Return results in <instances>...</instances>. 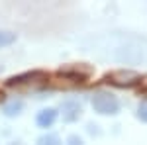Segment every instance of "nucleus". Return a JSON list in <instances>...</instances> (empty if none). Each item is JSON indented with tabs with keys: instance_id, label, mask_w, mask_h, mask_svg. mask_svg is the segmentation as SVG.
Wrapping results in <instances>:
<instances>
[{
	"instance_id": "423d86ee",
	"label": "nucleus",
	"mask_w": 147,
	"mask_h": 145,
	"mask_svg": "<svg viewBox=\"0 0 147 145\" xmlns=\"http://www.w3.org/2000/svg\"><path fill=\"white\" fill-rule=\"evenodd\" d=\"M24 110V102L22 100H10L4 104V108H2V112H4V116H8V118H14V116H18V114H22Z\"/></svg>"
},
{
	"instance_id": "39448f33",
	"label": "nucleus",
	"mask_w": 147,
	"mask_h": 145,
	"mask_svg": "<svg viewBox=\"0 0 147 145\" xmlns=\"http://www.w3.org/2000/svg\"><path fill=\"white\" fill-rule=\"evenodd\" d=\"M43 73L41 71H30V73H24V75H18V77H12L8 78V86H14V84H26V82H32L35 78H41Z\"/></svg>"
},
{
	"instance_id": "20e7f679",
	"label": "nucleus",
	"mask_w": 147,
	"mask_h": 145,
	"mask_svg": "<svg viewBox=\"0 0 147 145\" xmlns=\"http://www.w3.org/2000/svg\"><path fill=\"white\" fill-rule=\"evenodd\" d=\"M57 116H59V112H57L55 108H43V110L37 114L35 122H37V125H39V127L47 129V127H51V125L55 123Z\"/></svg>"
},
{
	"instance_id": "f257e3e1",
	"label": "nucleus",
	"mask_w": 147,
	"mask_h": 145,
	"mask_svg": "<svg viewBox=\"0 0 147 145\" xmlns=\"http://www.w3.org/2000/svg\"><path fill=\"white\" fill-rule=\"evenodd\" d=\"M92 108H94V112H98L102 116H116L120 112V100L114 96L112 92L98 90L92 96Z\"/></svg>"
},
{
	"instance_id": "9d476101",
	"label": "nucleus",
	"mask_w": 147,
	"mask_h": 145,
	"mask_svg": "<svg viewBox=\"0 0 147 145\" xmlns=\"http://www.w3.org/2000/svg\"><path fill=\"white\" fill-rule=\"evenodd\" d=\"M67 145H84V141H82V137H79V135H69Z\"/></svg>"
},
{
	"instance_id": "6e6552de",
	"label": "nucleus",
	"mask_w": 147,
	"mask_h": 145,
	"mask_svg": "<svg viewBox=\"0 0 147 145\" xmlns=\"http://www.w3.org/2000/svg\"><path fill=\"white\" fill-rule=\"evenodd\" d=\"M37 145H63V141L59 139V135L55 134H45L37 139Z\"/></svg>"
},
{
	"instance_id": "0eeeda50",
	"label": "nucleus",
	"mask_w": 147,
	"mask_h": 145,
	"mask_svg": "<svg viewBox=\"0 0 147 145\" xmlns=\"http://www.w3.org/2000/svg\"><path fill=\"white\" fill-rule=\"evenodd\" d=\"M16 37L18 35L14 34V32H8V30H0V47H8L16 41Z\"/></svg>"
},
{
	"instance_id": "f03ea898",
	"label": "nucleus",
	"mask_w": 147,
	"mask_h": 145,
	"mask_svg": "<svg viewBox=\"0 0 147 145\" xmlns=\"http://www.w3.org/2000/svg\"><path fill=\"white\" fill-rule=\"evenodd\" d=\"M108 82H112V84H118V86H129V84H136L137 80H139V75L137 73H131V71H118V73H112V75H108Z\"/></svg>"
},
{
	"instance_id": "1a4fd4ad",
	"label": "nucleus",
	"mask_w": 147,
	"mask_h": 145,
	"mask_svg": "<svg viewBox=\"0 0 147 145\" xmlns=\"http://www.w3.org/2000/svg\"><path fill=\"white\" fill-rule=\"evenodd\" d=\"M137 118H139L141 122H145V123H147V100H145V102H141V104L137 106Z\"/></svg>"
},
{
	"instance_id": "7ed1b4c3",
	"label": "nucleus",
	"mask_w": 147,
	"mask_h": 145,
	"mask_svg": "<svg viewBox=\"0 0 147 145\" xmlns=\"http://www.w3.org/2000/svg\"><path fill=\"white\" fill-rule=\"evenodd\" d=\"M61 114H63V120H65V122L73 123L80 118L82 108H80V104L77 100H65L63 106H61Z\"/></svg>"
}]
</instances>
